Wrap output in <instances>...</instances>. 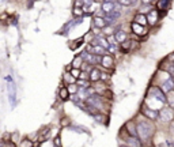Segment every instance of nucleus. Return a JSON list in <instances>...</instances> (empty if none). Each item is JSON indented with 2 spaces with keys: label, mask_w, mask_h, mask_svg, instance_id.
I'll use <instances>...</instances> for the list:
<instances>
[{
  "label": "nucleus",
  "mask_w": 174,
  "mask_h": 147,
  "mask_svg": "<svg viewBox=\"0 0 174 147\" xmlns=\"http://www.w3.org/2000/svg\"><path fill=\"white\" fill-rule=\"evenodd\" d=\"M136 131H137V135L140 136V139H148L154 132V126L147 121H140L136 127Z\"/></svg>",
  "instance_id": "1"
},
{
  "label": "nucleus",
  "mask_w": 174,
  "mask_h": 147,
  "mask_svg": "<svg viewBox=\"0 0 174 147\" xmlns=\"http://www.w3.org/2000/svg\"><path fill=\"white\" fill-rule=\"evenodd\" d=\"M7 89H8V99H10V104L14 108L15 104H17V86H15V82L12 79L11 75H8L7 78Z\"/></svg>",
  "instance_id": "2"
},
{
  "label": "nucleus",
  "mask_w": 174,
  "mask_h": 147,
  "mask_svg": "<svg viewBox=\"0 0 174 147\" xmlns=\"http://www.w3.org/2000/svg\"><path fill=\"white\" fill-rule=\"evenodd\" d=\"M82 57L90 64H98L99 61H102V59L99 57V55H95V53H91V52L90 53L84 52L83 55H82Z\"/></svg>",
  "instance_id": "3"
},
{
  "label": "nucleus",
  "mask_w": 174,
  "mask_h": 147,
  "mask_svg": "<svg viewBox=\"0 0 174 147\" xmlns=\"http://www.w3.org/2000/svg\"><path fill=\"white\" fill-rule=\"evenodd\" d=\"M159 117H160V120H162L163 123H167V121H172V120H173L174 113H173L172 109L163 108L162 110H160V113H159Z\"/></svg>",
  "instance_id": "4"
},
{
  "label": "nucleus",
  "mask_w": 174,
  "mask_h": 147,
  "mask_svg": "<svg viewBox=\"0 0 174 147\" xmlns=\"http://www.w3.org/2000/svg\"><path fill=\"white\" fill-rule=\"evenodd\" d=\"M151 93H153V97H155V98H157L159 102H162V104H164V102L167 101L164 94L162 93V90H159L158 87H153V89H151Z\"/></svg>",
  "instance_id": "5"
},
{
  "label": "nucleus",
  "mask_w": 174,
  "mask_h": 147,
  "mask_svg": "<svg viewBox=\"0 0 174 147\" xmlns=\"http://www.w3.org/2000/svg\"><path fill=\"white\" fill-rule=\"evenodd\" d=\"M82 21H83V19H82V17H78V19L75 18V19H72L71 22H68V23L63 27V29H64V30H63V34H68V32L71 30V27H74V26H76V25L82 23Z\"/></svg>",
  "instance_id": "6"
},
{
  "label": "nucleus",
  "mask_w": 174,
  "mask_h": 147,
  "mask_svg": "<svg viewBox=\"0 0 174 147\" xmlns=\"http://www.w3.org/2000/svg\"><path fill=\"white\" fill-rule=\"evenodd\" d=\"M116 10H117V7H116V4L112 2V0H105V2H103L102 11L105 12V14H107V12H113V11H116Z\"/></svg>",
  "instance_id": "7"
},
{
  "label": "nucleus",
  "mask_w": 174,
  "mask_h": 147,
  "mask_svg": "<svg viewBox=\"0 0 174 147\" xmlns=\"http://www.w3.org/2000/svg\"><path fill=\"white\" fill-rule=\"evenodd\" d=\"M132 30H133V33L137 34V36H143V34H145L144 25H140V23H137V22H133V23H132Z\"/></svg>",
  "instance_id": "8"
},
{
  "label": "nucleus",
  "mask_w": 174,
  "mask_h": 147,
  "mask_svg": "<svg viewBox=\"0 0 174 147\" xmlns=\"http://www.w3.org/2000/svg\"><path fill=\"white\" fill-rule=\"evenodd\" d=\"M88 52L95 53V55H99V56H103L105 55V52H106V48L105 46H102V45H93Z\"/></svg>",
  "instance_id": "9"
},
{
  "label": "nucleus",
  "mask_w": 174,
  "mask_h": 147,
  "mask_svg": "<svg viewBox=\"0 0 174 147\" xmlns=\"http://www.w3.org/2000/svg\"><path fill=\"white\" fill-rule=\"evenodd\" d=\"M118 17H120V12L117 11V10H116V11H113V12H107V14H106L107 25H110V23H113V22H116Z\"/></svg>",
  "instance_id": "10"
},
{
  "label": "nucleus",
  "mask_w": 174,
  "mask_h": 147,
  "mask_svg": "<svg viewBox=\"0 0 174 147\" xmlns=\"http://www.w3.org/2000/svg\"><path fill=\"white\" fill-rule=\"evenodd\" d=\"M106 25H107V21L103 19V18H101V17H95V18H94V26H97L98 29H103Z\"/></svg>",
  "instance_id": "11"
},
{
  "label": "nucleus",
  "mask_w": 174,
  "mask_h": 147,
  "mask_svg": "<svg viewBox=\"0 0 174 147\" xmlns=\"http://www.w3.org/2000/svg\"><path fill=\"white\" fill-rule=\"evenodd\" d=\"M102 65L105 68H110V67H113V59L112 57H109V56H106V55H103V57H102Z\"/></svg>",
  "instance_id": "12"
},
{
  "label": "nucleus",
  "mask_w": 174,
  "mask_h": 147,
  "mask_svg": "<svg viewBox=\"0 0 174 147\" xmlns=\"http://www.w3.org/2000/svg\"><path fill=\"white\" fill-rule=\"evenodd\" d=\"M99 79H101V71L97 70V68L91 70V72H90V80L97 82V80H99Z\"/></svg>",
  "instance_id": "13"
},
{
  "label": "nucleus",
  "mask_w": 174,
  "mask_h": 147,
  "mask_svg": "<svg viewBox=\"0 0 174 147\" xmlns=\"http://www.w3.org/2000/svg\"><path fill=\"white\" fill-rule=\"evenodd\" d=\"M131 46H132V41H131V40H125V41L120 42V48H121L124 52H128L129 49H131Z\"/></svg>",
  "instance_id": "14"
},
{
  "label": "nucleus",
  "mask_w": 174,
  "mask_h": 147,
  "mask_svg": "<svg viewBox=\"0 0 174 147\" xmlns=\"http://www.w3.org/2000/svg\"><path fill=\"white\" fill-rule=\"evenodd\" d=\"M114 36H116V38H117V41L118 42H122V41H125L126 40V33L122 32V30H117V32L114 33Z\"/></svg>",
  "instance_id": "15"
},
{
  "label": "nucleus",
  "mask_w": 174,
  "mask_h": 147,
  "mask_svg": "<svg viewBox=\"0 0 174 147\" xmlns=\"http://www.w3.org/2000/svg\"><path fill=\"white\" fill-rule=\"evenodd\" d=\"M147 19H148L150 23H155V22L158 21V12H157V10L150 11V14L147 15Z\"/></svg>",
  "instance_id": "16"
},
{
  "label": "nucleus",
  "mask_w": 174,
  "mask_h": 147,
  "mask_svg": "<svg viewBox=\"0 0 174 147\" xmlns=\"http://www.w3.org/2000/svg\"><path fill=\"white\" fill-rule=\"evenodd\" d=\"M174 87V80H172V79H167L166 82L163 83V91H166V93H169L170 90H172Z\"/></svg>",
  "instance_id": "17"
},
{
  "label": "nucleus",
  "mask_w": 174,
  "mask_h": 147,
  "mask_svg": "<svg viewBox=\"0 0 174 147\" xmlns=\"http://www.w3.org/2000/svg\"><path fill=\"white\" fill-rule=\"evenodd\" d=\"M135 22H137V23H140V25H145L148 22V19H147V17H144L143 14H137L135 17Z\"/></svg>",
  "instance_id": "18"
},
{
  "label": "nucleus",
  "mask_w": 174,
  "mask_h": 147,
  "mask_svg": "<svg viewBox=\"0 0 174 147\" xmlns=\"http://www.w3.org/2000/svg\"><path fill=\"white\" fill-rule=\"evenodd\" d=\"M172 0H158V8L163 10V8H169V4Z\"/></svg>",
  "instance_id": "19"
},
{
  "label": "nucleus",
  "mask_w": 174,
  "mask_h": 147,
  "mask_svg": "<svg viewBox=\"0 0 174 147\" xmlns=\"http://www.w3.org/2000/svg\"><path fill=\"white\" fill-rule=\"evenodd\" d=\"M144 114L147 116L148 118H153V120L158 117V113H157V112H155V110H151V109H144Z\"/></svg>",
  "instance_id": "20"
},
{
  "label": "nucleus",
  "mask_w": 174,
  "mask_h": 147,
  "mask_svg": "<svg viewBox=\"0 0 174 147\" xmlns=\"http://www.w3.org/2000/svg\"><path fill=\"white\" fill-rule=\"evenodd\" d=\"M69 95V90L68 89H61L60 90V98L61 99H67Z\"/></svg>",
  "instance_id": "21"
},
{
  "label": "nucleus",
  "mask_w": 174,
  "mask_h": 147,
  "mask_svg": "<svg viewBox=\"0 0 174 147\" xmlns=\"http://www.w3.org/2000/svg\"><path fill=\"white\" fill-rule=\"evenodd\" d=\"M107 41H109V44H110V46H116L117 48V38H116V36H109L107 37Z\"/></svg>",
  "instance_id": "22"
},
{
  "label": "nucleus",
  "mask_w": 174,
  "mask_h": 147,
  "mask_svg": "<svg viewBox=\"0 0 174 147\" xmlns=\"http://www.w3.org/2000/svg\"><path fill=\"white\" fill-rule=\"evenodd\" d=\"M128 145H131V146H140L141 143L137 142V140L135 139V136H131V137H129V140H128Z\"/></svg>",
  "instance_id": "23"
},
{
  "label": "nucleus",
  "mask_w": 174,
  "mask_h": 147,
  "mask_svg": "<svg viewBox=\"0 0 174 147\" xmlns=\"http://www.w3.org/2000/svg\"><path fill=\"white\" fill-rule=\"evenodd\" d=\"M167 102H169V104L174 108V91H172V90L169 91V98H167Z\"/></svg>",
  "instance_id": "24"
},
{
  "label": "nucleus",
  "mask_w": 174,
  "mask_h": 147,
  "mask_svg": "<svg viewBox=\"0 0 174 147\" xmlns=\"http://www.w3.org/2000/svg\"><path fill=\"white\" fill-rule=\"evenodd\" d=\"M71 74H72V76L76 78V79H78L79 76H80V71H79V68H75V67L71 70Z\"/></svg>",
  "instance_id": "25"
},
{
  "label": "nucleus",
  "mask_w": 174,
  "mask_h": 147,
  "mask_svg": "<svg viewBox=\"0 0 174 147\" xmlns=\"http://www.w3.org/2000/svg\"><path fill=\"white\" fill-rule=\"evenodd\" d=\"M83 8H79V7H76V8H74V15H78V17H82V14H83Z\"/></svg>",
  "instance_id": "26"
},
{
  "label": "nucleus",
  "mask_w": 174,
  "mask_h": 147,
  "mask_svg": "<svg viewBox=\"0 0 174 147\" xmlns=\"http://www.w3.org/2000/svg\"><path fill=\"white\" fill-rule=\"evenodd\" d=\"M80 64H82V59H80V57H76V59H75V60H74V63H72V67L78 68Z\"/></svg>",
  "instance_id": "27"
},
{
  "label": "nucleus",
  "mask_w": 174,
  "mask_h": 147,
  "mask_svg": "<svg viewBox=\"0 0 174 147\" xmlns=\"http://www.w3.org/2000/svg\"><path fill=\"white\" fill-rule=\"evenodd\" d=\"M118 3L122 6H129V4H132V0H118Z\"/></svg>",
  "instance_id": "28"
},
{
  "label": "nucleus",
  "mask_w": 174,
  "mask_h": 147,
  "mask_svg": "<svg viewBox=\"0 0 174 147\" xmlns=\"http://www.w3.org/2000/svg\"><path fill=\"white\" fill-rule=\"evenodd\" d=\"M167 71H169V72H170V75H173V76H174V63L169 65V68H167Z\"/></svg>",
  "instance_id": "29"
},
{
  "label": "nucleus",
  "mask_w": 174,
  "mask_h": 147,
  "mask_svg": "<svg viewBox=\"0 0 174 147\" xmlns=\"http://www.w3.org/2000/svg\"><path fill=\"white\" fill-rule=\"evenodd\" d=\"M78 84H79L80 87H88V83H87V82H84V80H79Z\"/></svg>",
  "instance_id": "30"
},
{
  "label": "nucleus",
  "mask_w": 174,
  "mask_h": 147,
  "mask_svg": "<svg viewBox=\"0 0 174 147\" xmlns=\"http://www.w3.org/2000/svg\"><path fill=\"white\" fill-rule=\"evenodd\" d=\"M69 91H71V93H74V91H76V86H75V84L74 83H71V86H69Z\"/></svg>",
  "instance_id": "31"
},
{
  "label": "nucleus",
  "mask_w": 174,
  "mask_h": 147,
  "mask_svg": "<svg viewBox=\"0 0 174 147\" xmlns=\"http://www.w3.org/2000/svg\"><path fill=\"white\" fill-rule=\"evenodd\" d=\"M21 145H22V146H33V143H30V142H27V140H25V142H22Z\"/></svg>",
  "instance_id": "32"
},
{
  "label": "nucleus",
  "mask_w": 174,
  "mask_h": 147,
  "mask_svg": "<svg viewBox=\"0 0 174 147\" xmlns=\"http://www.w3.org/2000/svg\"><path fill=\"white\" fill-rule=\"evenodd\" d=\"M83 3H84V4H91V3H93V0H83Z\"/></svg>",
  "instance_id": "33"
},
{
  "label": "nucleus",
  "mask_w": 174,
  "mask_h": 147,
  "mask_svg": "<svg viewBox=\"0 0 174 147\" xmlns=\"http://www.w3.org/2000/svg\"><path fill=\"white\" fill-rule=\"evenodd\" d=\"M150 2H153V0H141V3H144V4H148Z\"/></svg>",
  "instance_id": "34"
},
{
  "label": "nucleus",
  "mask_w": 174,
  "mask_h": 147,
  "mask_svg": "<svg viewBox=\"0 0 174 147\" xmlns=\"http://www.w3.org/2000/svg\"><path fill=\"white\" fill-rule=\"evenodd\" d=\"M136 2H137V0H132V3H136Z\"/></svg>",
  "instance_id": "35"
},
{
  "label": "nucleus",
  "mask_w": 174,
  "mask_h": 147,
  "mask_svg": "<svg viewBox=\"0 0 174 147\" xmlns=\"http://www.w3.org/2000/svg\"><path fill=\"white\" fill-rule=\"evenodd\" d=\"M172 57H173V59H174V55H173V56H172Z\"/></svg>",
  "instance_id": "36"
}]
</instances>
